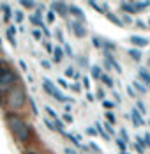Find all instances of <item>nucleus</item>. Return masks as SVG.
Instances as JSON below:
<instances>
[{"label":"nucleus","instance_id":"42","mask_svg":"<svg viewBox=\"0 0 150 154\" xmlns=\"http://www.w3.org/2000/svg\"><path fill=\"white\" fill-rule=\"evenodd\" d=\"M71 89L76 91V92H80V91H81V85H80V83H74V85H71Z\"/></svg>","mask_w":150,"mask_h":154},{"label":"nucleus","instance_id":"53","mask_svg":"<svg viewBox=\"0 0 150 154\" xmlns=\"http://www.w3.org/2000/svg\"><path fill=\"white\" fill-rule=\"evenodd\" d=\"M94 45H95V46L99 48V46H101V41H99V39H97V37H94Z\"/></svg>","mask_w":150,"mask_h":154},{"label":"nucleus","instance_id":"50","mask_svg":"<svg viewBox=\"0 0 150 154\" xmlns=\"http://www.w3.org/2000/svg\"><path fill=\"white\" fill-rule=\"evenodd\" d=\"M97 97H99V99H103V101H104V92H103V91H97Z\"/></svg>","mask_w":150,"mask_h":154},{"label":"nucleus","instance_id":"44","mask_svg":"<svg viewBox=\"0 0 150 154\" xmlns=\"http://www.w3.org/2000/svg\"><path fill=\"white\" fill-rule=\"evenodd\" d=\"M64 121H65V122H73V117H71L69 113H65V115H64Z\"/></svg>","mask_w":150,"mask_h":154},{"label":"nucleus","instance_id":"39","mask_svg":"<svg viewBox=\"0 0 150 154\" xmlns=\"http://www.w3.org/2000/svg\"><path fill=\"white\" fill-rule=\"evenodd\" d=\"M41 66H43L44 69H50V67H51V64H50L48 60H41Z\"/></svg>","mask_w":150,"mask_h":154},{"label":"nucleus","instance_id":"34","mask_svg":"<svg viewBox=\"0 0 150 154\" xmlns=\"http://www.w3.org/2000/svg\"><path fill=\"white\" fill-rule=\"evenodd\" d=\"M14 20L18 21V23H21V21H23V13H21V11H18V13L14 14Z\"/></svg>","mask_w":150,"mask_h":154},{"label":"nucleus","instance_id":"10","mask_svg":"<svg viewBox=\"0 0 150 154\" xmlns=\"http://www.w3.org/2000/svg\"><path fill=\"white\" fill-rule=\"evenodd\" d=\"M69 11H71V13H73V14H74L81 23L85 21V14L81 13V9H80V7H76V5H69Z\"/></svg>","mask_w":150,"mask_h":154},{"label":"nucleus","instance_id":"32","mask_svg":"<svg viewBox=\"0 0 150 154\" xmlns=\"http://www.w3.org/2000/svg\"><path fill=\"white\" fill-rule=\"evenodd\" d=\"M136 106H138V110H140V113H141V115L147 112V110H145V105H143L141 101H138V103H136Z\"/></svg>","mask_w":150,"mask_h":154},{"label":"nucleus","instance_id":"33","mask_svg":"<svg viewBox=\"0 0 150 154\" xmlns=\"http://www.w3.org/2000/svg\"><path fill=\"white\" fill-rule=\"evenodd\" d=\"M120 135H122V138H120V140H122V142H125V143H127V140H129V138H127V131H125V129H124V128H122V129H120Z\"/></svg>","mask_w":150,"mask_h":154},{"label":"nucleus","instance_id":"28","mask_svg":"<svg viewBox=\"0 0 150 154\" xmlns=\"http://www.w3.org/2000/svg\"><path fill=\"white\" fill-rule=\"evenodd\" d=\"M46 20H48V21H50V23H53V21H55V13H53V11H51V9H50V11H48V16H46Z\"/></svg>","mask_w":150,"mask_h":154},{"label":"nucleus","instance_id":"14","mask_svg":"<svg viewBox=\"0 0 150 154\" xmlns=\"http://www.w3.org/2000/svg\"><path fill=\"white\" fill-rule=\"evenodd\" d=\"M129 55H131V57H133L136 62L141 60V51H140L138 48H131V50H129Z\"/></svg>","mask_w":150,"mask_h":154},{"label":"nucleus","instance_id":"36","mask_svg":"<svg viewBox=\"0 0 150 154\" xmlns=\"http://www.w3.org/2000/svg\"><path fill=\"white\" fill-rule=\"evenodd\" d=\"M55 35H57V39H58L60 43H64V35H62V30H60V29L55 30Z\"/></svg>","mask_w":150,"mask_h":154},{"label":"nucleus","instance_id":"54","mask_svg":"<svg viewBox=\"0 0 150 154\" xmlns=\"http://www.w3.org/2000/svg\"><path fill=\"white\" fill-rule=\"evenodd\" d=\"M65 154H80V152H76L73 149H65Z\"/></svg>","mask_w":150,"mask_h":154},{"label":"nucleus","instance_id":"16","mask_svg":"<svg viewBox=\"0 0 150 154\" xmlns=\"http://www.w3.org/2000/svg\"><path fill=\"white\" fill-rule=\"evenodd\" d=\"M101 82L104 83L108 89H113V80H111V76H110V75H103V76H101Z\"/></svg>","mask_w":150,"mask_h":154},{"label":"nucleus","instance_id":"26","mask_svg":"<svg viewBox=\"0 0 150 154\" xmlns=\"http://www.w3.org/2000/svg\"><path fill=\"white\" fill-rule=\"evenodd\" d=\"M103 46L104 48H108V50H106V51H111V50H115V45H113V43H110V41H104V43H103Z\"/></svg>","mask_w":150,"mask_h":154},{"label":"nucleus","instance_id":"5","mask_svg":"<svg viewBox=\"0 0 150 154\" xmlns=\"http://www.w3.org/2000/svg\"><path fill=\"white\" fill-rule=\"evenodd\" d=\"M71 29H73V32H74L76 37H85L87 35V29L83 27V23L81 21H74V23H71Z\"/></svg>","mask_w":150,"mask_h":154},{"label":"nucleus","instance_id":"8","mask_svg":"<svg viewBox=\"0 0 150 154\" xmlns=\"http://www.w3.org/2000/svg\"><path fill=\"white\" fill-rule=\"evenodd\" d=\"M131 117H133V122H134V126H143V115L140 113V110L138 108H133V112H131Z\"/></svg>","mask_w":150,"mask_h":154},{"label":"nucleus","instance_id":"43","mask_svg":"<svg viewBox=\"0 0 150 154\" xmlns=\"http://www.w3.org/2000/svg\"><path fill=\"white\" fill-rule=\"evenodd\" d=\"M143 140H145V145H147V147H150V135H148V133L143 137Z\"/></svg>","mask_w":150,"mask_h":154},{"label":"nucleus","instance_id":"11","mask_svg":"<svg viewBox=\"0 0 150 154\" xmlns=\"http://www.w3.org/2000/svg\"><path fill=\"white\" fill-rule=\"evenodd\" d=\"M120 9L125 11V13H136L134 2H122V4H120Z\"/></svg>","mask_w":150,"mask_h":154},{"label":"nucleus","instance_id":"18","mask_svg":"<svg viewBox=\"0 0 150 154\" xmlns=\"http://www.w3.org/2000/svg\"><path fill=\"white\" fill-rule=\"evenodd\" d=\"M53 53H55V55H53L55 62H60V60H62V57H64V50H62V48H55V50H53Z\"/></svg>","mask_w":150,"mask_h":154},{"label":"nucleus","instance_id":"15","mask_svg":"<svg viewBox=\"0 0 150 154\" xmlns=\"http://www.w3.org/2000/svg\"><path fill=\"white\" fill-rule=\"evenodd\" d=\"M90 71H92V76L95 78V80H101L103 73H101V67H99V66H92V67H90Z\"/></svg>","mask_w":150,"mask_h":154},{"label":"nucleus","instance_id":"9","mask_svg":"<svg viewBox=\"0 0 150 154\" xmlns=\"http://www.w3.org/2000/svg\"><path fill=\"white\" fill-rule=\"evenodd\" d=\"M30 23H34L35 27H39V29H43L44 27V23H43V20H41V11H37L35 14L30 16Z\"/></svg>","mask_w":150,"mask_h":154},{"label":"nucleus","instance_id":"31","mask_svg":"<svg viewBox=\"0 0 150 154\" xmlns=\"http://www.w3.org/2000/svg\"><path fill=\"white\" fill-rule=\"evenodd\" d=\"M57 82H58V85H60V87H64V89H69V83H67V82H65L64 78H58Z\"/></svg>","mask_w":150,"mask_h":154},{"label":"nucleus","instance_id":"55","mask_svg":"<svg viewBox=\"0 0 150 154\" xmlns=\"http://www.w3.org/2000/svg\"><path fill=\"white\" fill-rule=\"evenodd\" d=\"M87 99H88V101H94V94L88 92V94H87Z\"/></svg>","mask_w":150,"mask_h":154},{"label":"nucleus","instance_id":"22","mask_svg":"<svg viewBox=\"0 0 150 154\" xmlns=\"http://www.w3.org/2000/svg\"><path fill=\"white\" fill-rule=\"evenodd\" d=\"M133 85H134V89L138 91V92H141V94H147V89L140 83V82H133Z\"/></svg>","mask_w":150,"mask_h":154},{"label":"nucleus","instance_id":"3","mask_svg":"<svg viewBox=\"0 0 150 154\" xmlns=\"http://www.w3.org/2000/svg\"><path fill=\"white\" fill-rule=\"evenodd\" d=\"M25 103H27V91L21 83H18L11 89V92L5 96V105H7L9 110L16 112V110H21L25 106Z\"/></svg>","mask_w":150,"mask_h":154},{"label":"nucleus","instance_id":"47","mask_svg":"<svg viewBox=\"0 0 150 154\" xmlns=\"http://www.w3.org/2000/svg\"><path fill=\"white\" fill-rule=\"evenodd\" d=\"M90 149H94V151H95V152H101V149H99V147H97V145H95V143H90Z\"/></svg>","mask_w":150,"mask_h":154},{"label":"nucleus","instance_id":"13","mask_svg":"<svg viewBox=\"0 0 150 154\" xmlns=\"http://www.w3.org/2000/svg\"><path fill=\"white\" fill-rule=\"evenodd\" d=\"M95 129H97V133H99V135H101V137H103L106 142L110 140V135L106 133V129H104V126H103V124H97V126H95Z\"/></svg>","mask_w":150,"mask_h":154},{"label":"nucleus","instance_id":"57","mask_svg":"<svg viewBox=\"0 0 150 154\" xmlns=\"http://www.w3.org/2000/svg\"><path fill=\"white\" fill-rule=\"evenodd\" d=\"M113 96H115V101H120V96H118V92H113Z\"/></svg>","mask_w":150,"mask_h":154},{"label":"nucleus","instance_id":"45","mask_svg":"<svg viewBox=\"0 0 150 154\" xmlns=\"http://www.w3.org/2000/svg\"><path fill=\"white\" fill-rule=\"evenodd\" d=\"M20 67H21V71H27V64H25V60H20Z\"/></svg>","mask_w":150,"mask_h":154},{"label":"nucleus","instance_id":"52","mask_svg":"<svg viewBox=\"0 0 150 154\" xmlns=\"http://www.w3.org/2000/svg\"><path fill=\"white\" fill-rule=\"evenodd\" d=\"M127 92H129V96H133V97L136 96V94H134V91H133V87H127Z\"/></svg>","mask_w":150,"mask_h":154},{"label":"nucleus","instance_id":"41","mask_svg":"<svg viewBox=\"0 0 150 154\" xmlns=\"http://www.w3.org/2000/svg\"><path fill=\"white\" fill-rule=\"evenodd\" d=\"M103 105H104V108H113V106H115V105H113L111 101H106V99L103 101Z\"/></svg>","mask_w":150,"mask_h":154},{"label":"nucleus","instance_id":"1","mask_svg":"<svg viewBox=\"0 0 150 154\" xmlns=\"http://www.w3.org/2000/svg\"><path fill=\"white\" fill-rule=\"evenodd\" d=\"M5 121H7V126H9L13 137L16 138V142H20V143L30 142V138H32V128H30V124L27 121H23L21 117H18L14 113L5 115Z\"/></svg>","mask_w":150,"mask_h":154},{"label":"nucleus","instance_id":"25","mask_svg":"<svg viewBox=\"0 0 150 154\" xmlns=\"http://www.w3.org/2000/svg\"><path fill=\"white\" fill-rule=\"evenodd\" d=\"M103 126H104V128H106V133H108L110 137H111V135H115V131H113V128H111V124H110V122L103 124Z\"/></svg>","mask_w":150,"mask_h":154},{"label":"nucleus","instance_id":"46","mask_svg":"<svg viewBox=\"0 0 150 154\" xmlns=\"http://www.w3.org/2000/svg\"><path fill=\"white\" fill-rule=\"evenodd\" d=\"M134 149H136V151H138V152H140V154L143 152V147H141L140 143H134Z\"/></svg>","mask_w":150,"mask_h":154},{"label":"nucleus","instance_id":"37","mask_svg":"<svg viewBox=\"0 0 150 154\" xmlns=\"http://www.w3.org/2000/svg\"><path fill=\"white\" fill-rule=\"evenodd\" d=\"M65 75H67V76H74V69H73V67H67V69H65Z\"/></svg>","mask_w":150,"mask_h":154},{"label":"nucleus","instance_id":"49","mask_svg":"<svg viewBox=\"0 0 150 154\" xmlns=\"http://www.w3.org/2000/svg\"><path fill=\"white\" fill-rule=\"evenodd\" d=\"M83 85H85L87 89L90 87V80H88V78H83Z\"/></svg>","mask_w":150,"mask_h":154},{"label":"nucleus","instance_id":"38","mask_svg":"<svg viewBox=\"0 0 150 154\" xmlns=\"http://www.w3.org/2000/svg\"><path fill=\"white\" fill-rule=\"evenodd\" d=\"M7 34H11V35H14V34H16V29L13 27V25H9V27H7Z\"/></svg>","mask_w":150,"mask_h":154},{"label":"nucleus","instance_id":"27","mask_svg":"<svg viewBox=\"0 0 150 154\" xmlns=\"http://www.w3.org/2000/svg\"><path fill=\"white\" fill-rule=\"evenodd\" d=\"M4 11H5V21L11 20V14H13V13H11V7H9V5H4Z\"/></svg>","mask_w":150,"mask_h":154},{"label":"nucleus","instance_id":"58","mask_svg":"<svg viewBox=\"0 0 150 154\" xmlns=\"http://www.w3.org/2000/svg\"><path fill=\"white\" fill-rule=\"evenodd\" d=\"M148 67H150V57H148Z\"/></svg>","mask_w":150,"mask_h":154},{"label":"nucleus","instance_id":"2","mask_svg":"<svg viewBox=\"0 0 150 154\" xmlns=\"http://www.w3.org/2000/svg\"><path fill=\"white\" fill-rule=\"evenodd\" d=\"M18 83H20L18 76H16L14 71L9 67V64L0 62V103L4 99V96H7L11 92V89L14 85H18Z\"/></svg>","mask_w":150,"mask_h":154},{"label":"nucleus","instance_id":"23","mask_svg":"<svg viewBox=\"0 0 150 154\" xmlns=\"http://www.w3.org/2000/svg\"><path fill=\"white\" fill-rule=\"evenodd\" d=\"M117 145H118L120 152H127V145H125V142H122L120 138H117Z\"/></svg>","mask_w":150,"mask_h":154},{"label":"nucleus","instance_id":"7","mask_svg":"<svg viewBox=\"0 0 150 154\" xmlns=\"http://www.w3.org/2000/svg\"><path fill=\"white\" fill-rule=\"evenodd\" d=\"M131 43L138 48L148 46V39H145V37H141V35H133V37H131Z\"/></svg>","mask_w":150,"mask_h":154},{"label":"nucleus","instance_id":"35","mask_svg":"<svg viewBox=\"0 0 150 154\" xmlns=\"http://www.w3.org/2000/svg\"><path fill=\"white\" fill-rule=\"evenodd\" d=\"M21 5H23V7H27V9H34V7H35V4H34V2H21Z\"/></svg>","mask_w":150,"mask_h":154},{"label":"nucleus","instance_id":"19","mask_svg":"<svg viewBox=\"0 0 150 154\" xmlns=\"http://www.w3.org/2000/svg\"><path fill=\"white\" fill-rule=\"evenodd\" d=\"M148 5H150V2H134L136 13H138V11H143V9H147Z\"/></svg>","mask_w":150,"mask_h":154},{"label":"nucleus","instance_id":"12","mask_svg":"<svg viewBox=\"0 0 150 154\" xmlns=\"http://www.w3.org/2000/svg\"><path fill=\"white\" fill-rule=\"evenodd\" d=\"M138 75H140V78L143 80V83H148V85H150V73L147 71V69H143V67H141V69L138 71Z\"/></svg>","mask_w":150,"mask_h":154},{"label":"nucleus","instance_id":"4","mask_svg":"<svg viewBox=\"0 0 150 154\" xmlns=\"http://www.w3.org/2000/svg\"><path fill=\"white\" fill-rule=\"evenodd\" d=\"M43 87H44V91L50 94L51 97H55V99H57V101H60V103H73V99H71V97L62 96V92H60L58 89L55 87V83H53V82H50L48 78H44V80H43Z\"/></svg>","mask_w":150,"mask_h":154},{"label":"nucleus","instance_id":"17","mask_svg":"<svg viewBox=\"0 0 150 154\" xmlns=\"http://www.w3.org/2000/svg\"><path fill=\"white\" fill-rule=\"evenodd\" d=\"M108 20H110V21H113V23H115V25H118V27H122V25H124V23H122V20H120L118 16H115V14H111V13H108Z\"/></svg>","mask_w":150,"mask_h":154},{"label":"nucleus","instance_id":"21","mask_svg":"<svg viewBox=\"0 0 150 154\" xmlns=\"http://www.w3.org/2000/svg\"><path fill=\"white\" fill-rule=\"evenodd\" d=\"M44 124L48 126V128H50V129H51V131H57V124L53 122L50 117H46V119H44Z\"/></svg>","mask_w":150,"mask_h":154},{"label":"nucleus","instance_id":"40","mask_svg":"<svg viewBox=\"0 0 150 154\" xmlns=\"http://www.w3.org/2000/svg\"><path fill=\"white\" fill-rule=\"evenodd\" d=\"M65 55L67 57H73V51H71V46L69 45H65Z\"/></svg>","mask_w":150,"mask_h":154},{"label":"nucleus","instance_id":"20","mask_svg":"<svg viewBox=\"0 0 150 154\" xmlns=\"http://www.w3.org/2000/svg\"><path fill=\"white\" fill-rule=\"evenodd\" d=\"M88 5H90V7H94V9H97L99 13H106L104 9H106V7H108V5H99L97 2H92V0H90V2H88Z\"/></svg>","mask_w":150,"mask_h":154},{"label":"nucleus","instance_id":"51","mask_svg":"<svg viewBox=\"0 0 150 154\" xmlns=\"http://www.w3.org/2000/svg\"><path fill=\"white\" fill-rule=\"evenodd\" d=\"M136 25H138V27H140V29H147V25H145V23H143V21H136Z\"/></svg>","mask_w":150,"mask_h":154},{"label":"nucleus","instance_id":"6","mask_svg":"<svg viewBox=\"0 0 150 154\" xmlns=\"http://www.w3.org/2000/svg\"><path fill=\"white\" fill-rule=\"evenodd\" d=\"M67 9H69V5L67 4H62V2H53L51 4V11L53 13H58L60 16H67Z\"/></svg>","mask_w":150,"mask_h":154},{"label":"nucleus","instance_id":"24","mask_svg":"<svg viewBox=\"0 0 150 154\" xmlns=\"http://www.w3.org/2000/svg\"><path fill=\"white\" fill-rule=\"evenodd\" d=\"M32 35H34V39H35V41H41V37H43V32L39 30V29H34Z\"/></svg>","mask_w":150,"mask_h":154},{"label":"nucleus","instance_id":"30","mask_svg":"<svg viewBox=\"0 0 150 154\" xmlns=\"http://www.w3.org/2000/svg\"><path fill=\"white\" fill-rule=\"evenodd\" d=\"M106 119H108V122H110V124L115 122V115H113L111 112H106Z\"/></svg>","mask_w":150,"mask_h":154},{"label":"nucleus","instance_id":"56","mask_svg":"<svg viewBox=\"0 0 150 154\" xmlns=\"http://www.w3.org/2000/svg\"><path fill=\"white\" fill-rule=\"evenodd\" d=\"M74 80H76V82H78V80H81V75H80V73H74Z\"/></svg>","mask_w":150,"mask_h":154},{"label":"nucleus","instance_id":"29","mask_svg":"<svg viewBox=\"0 0 150 154\" xmlns=\"http://www.w3.org/2000/svg\"><path fill=\"white\" fill-rule=\"evenodd\" d=\"M87 135H90V137H97L99 133H97L95 128H87Z\"/></svg>","mask_w":150,"mask_h":154},{"label":"nucleus","instance_id":"48","mask_svg":"<svg viewBox=\"0 0 150 154\" xmlns=\"http://www.w3.org/2000/svg\"><path fill=\"white\" fill-rule=\"evenodd\" d=\"M44 46H46V50H48V51H50V53H51V51H53V50H55V48L51 46V45H50V43H44Z\"/></svg>","mask_w":150,"mask_h":154}]
</instances>
